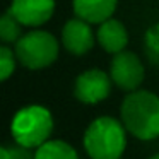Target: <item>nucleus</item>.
Wrapping results in <instances>:
<instances>
[{
  "label": "nucleus",
  "mask_w": 159,
  "mask_h": 159,
  "mask_svg": "<svg viewBox=\"0 0 159 159\" xmlns=\"http://www.w3.org/2000/svg\"><path fill=\"white\" fill-rule=\"evenodd\" d=\"M120 118L128 134L140 140L159 137V96L145 89H135L125 96Z\"/></svg>",
  "instance_id": "obj_1"
},
{
  "label": "nucleus",
  "mask_w": 159,
  "mask_h": 159,
  "mask_svg": "<svg viewBox=\"0 0 159 159\" xmlns=\"http://www.w3.org/2000/svg\"><path fill=\"white\" fill-rule=\"evenodd\" d=\"M127 145V128L113 116H99L84 134V149L91 159H120Z\"/></svg>",
  "instance_id": "obj_2"
},
{
  "label": "nucleus",
  "mask_w": 159,
  "mask_h": 159,
  "mask_svg": "<svg viewBox=\"0 0 159 159\" xmlns=\"http://www.w3.org/2000/svg\"><path fill=\"white\" fill-rule=\"evenodd\" d=\"M53 125V116L48 108L41 104H28L14 115L11 121V134L17 145L34 149L50 140Z\"/></svg>",
  "instance_id": "obj_3"
},
{
  "label": "nucleus",
  "mask_w": 159,
  "mask_h": 159,
  "mask_svg": "<svg viewBox=\"0 0 159 159\" xmlns=\"http://www.w3.org/2000/svg\"><path fill=\"white\" fill-rule=\"evenodd\" d=\"M60 45L62 43L55 38V34L36 28L19 38L14 45V52L22 67L29 70H43L57 62Z\"/></svg>",
  "instance_id": "obj_4"
},
{
  "label": "nucleus",
  "mask_w": 159,
  "mask_h": 159,
  "mask_svg": "<svg viewBox=\"0 0 159 159\" xmlns=\"http://www.w3.org/2000/svg\"><path fill=\"white\" fill-rule=\"evenodd\" d=\"M110 75L113 84L121 91H132L139 89L144 82L145 77V67L137 53L123 50V52L113 55L110 62Z\"/></svg>",
  "instance_id": "obj_5"
},
{
  "label": "nucleus",
  "mask_w": 159,
  "mask_h": 159,
  "mask_svg": "<svg viewBox=\"0 0 159 159\" xmlns=\"http://www.w3.org/2000/svg\"><path fill=\"white\" fill-rule=\"evenodd\" d=\"M111 86L113 80L110 72L101 69H87L75 77L74 96L84 104H98L110 96Z\"/></svg>",
  "instance_id": "obj_6"
},
{
  "label": "nucleus",
  "mask_w": 159,
  "mask_h": 159,
  "mask_svg": "<svg viewBox=\"0 0 159 159\" xmlns=\"http://www.w3.org/2000/svg\"><path fill=\"white\" fill-rule=\"evenodd\" d=\"M60 43L74 57H82L89 53L98 43L96 33L93 31V24L84 19L74 16L72 19L63 24L62 34H60Z\"/></svg>",
  "instance_id": "obj_7"
},
{
  "label": "nucleus",
  "mask_w": 159,
  "mask_h": 159,
  "mask_svg": "<svg viewBox=\"0 0 159 159\" xmlns=\"http://www.w3.org/2000/svg\"><path fill=\"white\" fill-rule=\"evenodd\" d=\"M57 0H12L9 12L24 28H41L55 14Z\"/></svg>",
  "instance_id": "obj_8"
},
{
  "label": "nucleus",
  "mask_w": 159,
  "mask_h": 159,
  "mask_svg": "<svg viewBox=\"0 0 159 159\" xmlns=\"http://www.w3.org/2000/svg\"><path fill=\"white\" fill-rule=\"evenodd\" d=\"M96 39L103 52L110 53V55H116V53L127 50L130 36H128V29L123 22L115 17H110L104 22L98 24Z\"/></svg>",
  "instance_id": "obj_9"
},
{
  "label": "nucleus",
  "mask_w": 159,
  "mask_h": 159,
  "mask_svg": "<svg viewBox=\"0 0 159 159\" xmlns=\"http://www.w3.org/2000/svg\"><path fill=\"white\" fill-rule=\"evenodd\" d=\"M116 5L118 0H72L74 16L91 22L93 26L113 17Z\"/></svg>",
  "instance_id": "obj_10"
},
{
  "label": "nucleus",
  "mask_w": 159,
  "mask_h": 159,
  "mask_svg": "<svg viewBox=\"0 0 159 159\" xmlns=\"http://www.w3.org/2000/svg\"><path fill=\"white\" fill-rule=\"evenodd\" d=\"M34 159H79L75 149L63 140H46L36 147Z\"/></svg>",
  "instance_id": "obj_11"
},
{
  "label": "nucleus",
  "mask_w": 159,
  "mask_h": 159,
  "mask_svg": "<svg viewBox=\"0 0 159 159\" xmlns=\"http://www.w3.org/2000/svg\"><path fill=\"white\" fill-rule=\"evenodd\" d=\"M22 28L24 26L11 14V12H5L0 19V39L4 41V45H9V43H17L19 38H21L24 33H22Z\"/></svg>",
  "instance_id": "obj_12"
},
{
  "label": "nucleus",
  "mask_w": 159,
  "mask_h": 159,
  "mask_svg": "<svg viewBox=\"0 0 159 159\" xmlns=\"http://www.w3.org/2000/svg\"><path fill=\"white\" fill-rule=\"evenodd\" d=\"M17 55L11 46L4 45L0 46V80L5 82L9 77L14 74L16 65H17Z\"/></svg>",
  "instance_id": "obj_13"
},
{
  "label": "nucleus",
  "mask_w": 159,
  "mask_h": 159,
  "mask_svg": "<svg viewBox=\"0 0 159 159\" xmlns=\"http://www.w3.org/2000/svg\"><path fill=\"white\" fill-rule=\"evenodd\" d=\"M144 43L152 55L159 57V22L152 24L144 34Z\"/></svg>",
  "instance_id": "obj_14"
},
{
  "label": "nucleus",
  "mask_w": 159,
  "mask_h": 159,
  "mask_svg": "<svg viewBox=\"0 0 159 159\" xmlns=\"http://www.w3.org/2000/svg\"><path fill=\"white\" fill-rule=\"evenodd\" d=\"M11 149V159H34V154L29 152L28 147L19 145V147H9Z\"/></svg>",
  "instance_id": "obj_15"
},
{
  "label": "nucleus",
  "mask_w": 159,
  "mask_h": 159,
  "mask_svg": "<svg viewBox=\"0 0 159 159\" xmlns=\"http://www.w3.org/2000/svg\"><path fill=\"white\" fill-rule=\"evenodd\" d=\"M0 159H11V149L9 147L0 149Z\"/></svg>",
  "instance_id": "obj_16"
},
{
  "label": "nucleus",
  "mask_w": 159,
  "mask_h": 159,
  "mask_svg": "<svg viewBox=\"0 0 159 159\" xmlns=\"http://www.w3.org/2000/svg\"><path fill=\"white\" fill-rule=\"evenodd\" d=\"M149 159H159V152H157V154H154L152 157H149Z\"/></svg>",
  "instance_id": "obj_17"
}]
</instances>
